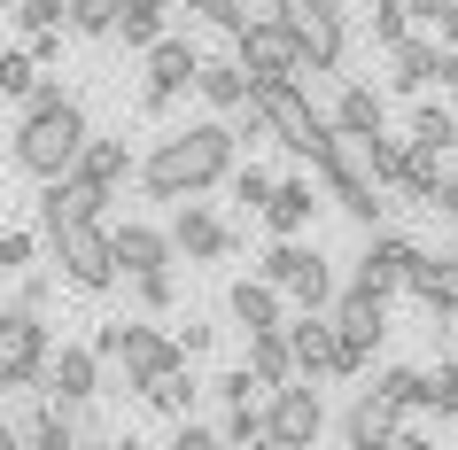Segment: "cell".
I'll use <instances>...</instances> for the list:
<instances>
[{
	"label": "cell",
	"instance_id": "obj_18",
	"mask_svg": "<svg viewBox=\"0 0 458 450\" xmlns=\"http://www.w3.org/2000/svg\"><path fill=\"white\" fill-rule=\"evenodd\" d=\"M101 202H117V194L86 187V179H55V187H39V233L63 241L78 225H101Z\"/></svg>",
	"mask_w": 458,
	"mask_h": 450
},
{
	"label": "cell",
	"instance_id": "obj_30",
	"mask_svg": "<svg viewBox=\"0 0 458 450\" xmlns=\"http://www.w3.org/2000/svg\"><path fill=\"white\" fill-rule=\"evenodd\" d=\"M24 450H86V420H78L71 403L47 396V403L24 420Z\"/></svg>",
	"mask_w": 458,
	"mask_h": 450
},
{
	"label": "cell",
	"instance_id": "obj_37",
	"mask_svg": "<svg viewBox=\"0 0 458 450\" xmlns=\"http://www.w3.org/2000/svg\"><path fill=\"white\" fill-rule=\"evenodd\" d=\"M124 0H71V39H117Z\"/></svg>",
	"mask_w": 458,
	"mask_h": 450
},
{
	"label": "cell",
	"instance_id": "obj_45",
	"mask_svg": "<svg viewBox=\"0 0 458 450\" xmlns=\"http://www.w3.org/2000/svg\"><path fill=\"white\" fill-rule=\"evenodd\" d=\"M164 450H233L225 427H202V420H171V443Z\"/></svg>",
	"mask_w": 458,
	"mask_h": 450
},
{
	"label": "cell",
	"instance_id": "obj_41",
	"mask_svg": "<svg viewBox=\"0 0 458 450\" xmlns=\"http://www.w3.org/2000/svg\"><path fill=\"white\" fill-rule=\"evenodd\" d=\"M210 396L225 403V412H233V403H265L272 388H265V380H257V373H249V365H225V373L210 380Z\"/></svg>",
	"mask_w": 458,
	"mask_h": 450
},
{
	"label": "cell",
	"instance_id": "obj_27",
	"mask_svg": "<svg viewBox=\"0 0 458 450\" xmlns=\"http://www.w3.org/2000/svg\"><path fill=\"white\" fill-rule=\"evenodd\" d=\"M435 71H443V39H420V31H411L404 47H388V86H396V94H428L435 86Z\"/></svg>",
	"mask_w": 458,
	"mask_h": 450
},
{
	"label": "cell",
	"instance_id": "obj_3",
	"mask_svg": "<svg viewBox=\"0 0 458 450\" xmlns=\"http://www.w3.org/2000/svg\"><path fill=\"white\" fill-rule=\"evenodd\" d=\"M94 350L109 357V388H132V396H140V388H148L156 373L187 365L179 334L148 327V318H101V327H94Z\"/></svg>",
	"mask_w": 458,
	"mask_h": 450
},
{
	"label": "cell",
	"instance_id": "obj_49",
	"mask_svg": "<svg viewBox=\"0 0 458 450\" xmlns=\"http://www.w3.org/2000/svg\"><path fill=\"white\" fill-rule=\"evenodd\" d=\"M435 217H451V225H458V171H451V187H443V202H435Z\"/></svg>",
	"mask_w": 458,
	"mask_h": 450
},
{
	"label": "cell",
	"instance_id": "obj_12",
	"mask_svg": "<svg viewBox=\"0 0 458 450\" xmlns=\"http://www.w3.org/2000/svg\"><path fill=\"white\" fill-rule=\"evenodd\" d=\"M194 78H202V55H194V39H179L171 31L164 47H148V78H140V109L148 117H164L179 94H194Z\"/></svg>",
	"mask_w": 458,
	"mask_h": 450
},
{
	"label": "cell",
	"instance_id": "obj_15",
	"mask_svg": "<svg viewBox=\"0 0 458 450\" xmlns=\"http://www.w3.org/2000/svg\"><path fill=\"white\" fill-rule=\"evenodd\" d=\"M171 241H179L187 264H225L233 249H242V233H233L210 202H171Z\"/></svg>",
	"mask_w": 458,
	"mask_h": 450
},
{
	"label": "cell",
	"instance_id": "obj_14",
	"mask_svg": "<svg viewBox=\"0 0 458 450\" xmlns=\"http://www.w3.org/2000/svg\"><path fill=\"white\" fill-rule=\"evenodd\" d=\"M265 412H272V443H288V450H318V435H327V396H318V380L272 388Z\"/></svg>",
	"mask_w": 458,
	"mask_h": 450
},
{
	"label": "cell",
	"instance_id": "obj_22",
	"mask_svg": "<svg viewBox=\"0 0 458 450\" xmlns=\"http://www.w3.org/2000/svg\"><path fill=\"white\" fill-rule=\"evenodd\" d=\"M171 257H179L171 225H140V217H124V225H117V264H124V280H140V272H171Z\"/></svg>",
	"mask_w": 458,
	"mask_h": 450
},
{
	"label": "cell",
	"instance_id": "obj_5",
	"mask_svg": "<svg viewBox=\"0 0 458 450\" xmlns=\"http://www.w3.org/2000/svg\"><path fill=\"white\" fill-rule=\"evenodd\" d=\"M257 280H272L295 310H318V318L342 303V287H335V257H318L311 241H272L265 257H257Z\"/></svg>",
	"mask_w": 458,
	"mask_h": 450
},
{
	"label": "cell",
	"instance_id": "obj_1",
	"mask_svg": "<svg viewBox=\"0 0 458 450\" xmlns=\"http://www.w3.org/2000/svg\"><path fill=\"white\" fill-rule=\"evenodd\" d=\"M233 171H242V132L225 117H202L187 132H164L140 156V194L148 202H194L210 187H233Z\"/></svg>",
	"mask_w": 458,
	"mask_h": 450
},
{
	"label": "cell",
	"instance_id": "obj_17",
	"mask_svg": "<svg viewBox=\"0 0 458 450\" xmlns=\"http://www.w3.org/2000/svg\"><path fill=\"white\" fill-rule=\"evenodd\" d=\"M288 342H295V365H303V380H350V350H342L335 318H318V310H303V318H288Z\"/></svg>",
	"mask_w": 458,
	"mask_h": 450
},
{
	"label": "cell",
	"instance_id": "obj_51",
	"mask_svg": "<svg viewBox=\"0 0 458 450\" xmlns=\"http://www.w3.org/2000/svg\"><path fill=\"white\" fill-rule=\"evenodd\" d=\"M396 450H435V435H420V427H404V435H396Z\"/></svg>",
	"mask_w": 458,
	"mask_h": 450
},
{
	"label": "cell",
	"instance_id": "obj_36",
	"mask_svg": "<svg viewBox=\"0 0 458 450\" xmlns=\"http://www.w3.org/2000/svg\"><path fill=\"white\" fill-rule=\"evenodd\" d=\"M411 24H420V16H411V0H373V16H365V31H373V47H404L411 39Z\"/></svg>",
	"mask_w": 458,
	"mask_h": 450
},
{
	"label": "cell",
	"instance_id": "obj_54",
	"mask_svg": "<svg viewBox=\"0 0 458 450\" xmlns=\"http://www.w3.org/2000/svg\"><path fill=\"white\" fill-rule=\"evenodd\" d=\"M358 450H396V443H358Z\"/></svg>",
	"mask_w": 458,
	"mask_h": 450
},
{
	"label": "cell",
	"instance_id": "obj_20",
	"mask_svg": "<svg viewBox=\"0 0 458 450\" xmlns=\"http://www.w3.org/2000/svg\"><path fill=\"white\" fill-rule=\"evenodd\" d=\"M404 435V412L381 396V388H358L350 396V412H342V450H358V443H396Z\"/></svg>",
	"mask_w": 458,
	"mask_h": 450
},
{
	"label": "cell",
	"instance_id": "obj_9",
	"mask_svg": "<svg viewBox=\"0 0 458 450\" xmlns=\"http://www.w3.org/2000/svg\"><path fill=\"white\" fill-rule=\"evenodd\" d=\"M233 63H242L249 78H303L311 63H303V39H295L288 16H257V24L233 39Z\"/></svg>",
	"mask_w": 458,
	"mask_h": 450
},
{
	"label": "cell",
	"instance_id": "obj_43",
	"mask_svg": "<svg viewBox=\"0 0 458 450\" xmlns=\"http://www.w3.org/2000/svg\"><path fill=\"white\" fill-rule=\"evenodd\" d=\"M132 303H140L148 318H164V310L179 303V280H171V272H140V280H132Z\"/></svg>",
	"mask_w": 458,
	"mask_h": 450
},
{
	"label": "cell",
	"instance_id": "obj_26",
	"mask_svg": "<svg viewBox=\"0 0 458 450\" xmlns=\"http://www.w3.org/2000/svg\"><path fill=\"white\" fill-rule=\"evenodd\" d=\"M411 303L428 310V318H451L458 310V257L451 249H435V257H420V272H411V287H404Z\"/></svg>",
	"mask_w": 458,
	"mask_h": 450
},
{
	"label": "cell",
	"instance_id": "obj_38",
	"mask_svg": "<svg viewBox=\"0 0 458 450\" xmlns=\"http://www.w3.org/2000/svg\"><path fill=\"white\" fill-rule=\"evenodd\" d=\"M187 16H202V24L225 31V39H242V31L257 24V0H187Z\"/></svg>",
	"mask_w": 458,
	"mask_h": 450
},
{
	"label": "cell",
	"instance_id": "obj_2",
	"mask_svg": "<svg viewBox=\"0 0 458 450\" xmlns=\"http://www.w3.org/2000/svg\"><path fill=\"white\" fill-rule=\"evenodd\" d=\"M86 140H94V117H86V101H63V109H24L16 117V171L24 179H39V187H55V179H71L78 156H86Z\"/></svg>",
	"mask_w": 458,
	"mask_h": 450
},
{
	"label": "cell",
	"instance_id": "obj_29",
	"mask_svg": "<svg viewBox=\"0 0 458 450\" xmlns=\"http://www.w3.org/2000/svg\"><path fill=\"white\" fill-rule=\"evenodd\" d=\"M249 373L265 380V388H295L303 380V365H295V342H288V327H272V334H249V357H242Z\"/></svg>",
	"mask_w": 458,
	"mask_h": 450
},
{
	"label": "cell",
	"instance_id": "obj_34",
	"mask_svg": "<svg viewBox=\"0 0 458 450\" xmlns=\"http://www.w3.org/2000/svg\"><path fill=\"white\" fill-rule=\"evenodd\" d=\"M411 156H420V140H411V132H381V140H373V179L404 194V171H411Z\"/></svg>",
	"mask_w": 458,
	"mask_h": 450
},
{
	"label": "cell",
	"instance_id": "obj_44",
	"mask_svg": "<svg viewBox=\"0 0 458 450\" xmlns=\"http://www.w3.org/2000/svg\"><path fill=\"white\" fill-rule=\"evenodd\" d=\"M55 280H63V272H24V280H16V303H8V310H31V318H47Z\"/></svg>",
	"mask_w": 458,
	"mask_h": 450
},
{
	"label": "cell",
	"instance_id": "obj_39",
	"mask_svg": "<svg viewBox=\"0 0 458 450\" xmlns=\"http://www.w3.org/2000/svg\"><path fill=\"white\" fill-rule=\"evenodd\" d=\"M16 31L39 39V31H71V0H16Z\"/></svg>",
	"mask_w": 458,
	"mask_h": 450
},
{
	"label": "cell",
	"instance_id": "obj_24",
	"mask_svg": "<svg viewBox=\"0 0 458 450\" xmlns=\"http://www.w3.org/2000/svg\"><path fill=\"white\" fill-rule=\"evenodd\" d=\"M71 179H86V187H101V194H117L124 179H140V164H132V148L117 140V132H94L86 140V156H78V171Z\"/></svg>",
	"mask_w": 458,
	"mask_h": 450
},
{
	"label": "cell",
	"instance_id": "obj_10",
	"mask_svg": "<svg viewBox=\"0 0 458 450\" xmlns=\"http://www.w3.org/2000/svg\"><path fill=\"white\" fill-rule=\"evenodd\" d=\"M272 16L295 24L311 71H342V63H350V24H342V8H327V0H272Z\"/></svg>",
	"mask_w": 458,
	"mask_h": 450
},
{
	"label": "cell",
	"instance_id": "obj_31",
	"mask_svg": "<svg viewBox=\"0 0 458 450\" xmlns=\"http://www.w3.org/2000/svg\"><path fill=\"white\" fill-rule=\"evenodd\" d=\"M420 148H435V156H458V109L451 101H435V94H420L411 101V124H404Z\"/></svg>",
	"mask_w": 458,
	"mask_h": 450
},
{
	"label": "cell",
	"instance_id": "obj_35",
	"mask_svg": "<svg viewBox=\"0 0 458 450\" xmlns=\"http://www.w3.org/2000/svg\"><path fill=\"white\" fill-rule=\"evenodd\" d=\"M39 78H47V71H39V55H31V47H8V55H0V94L16 101V109L39 94Z\"/></svg>",
	"mask_w": 458,
	"mask_h": 450
},
{
	"label": "cell",
	"instance_id": "obj_32",
	"mask_svg": "<svg viewBox=\"0 0 458 450\" xmlns=\"http://www.w3.org/2000/svg\"><path fill=\"white\" fill-rule=\"evenodd\" d=\"M117 39H124L132 55L164 47V39H171V0H124V24H117Z\"/></svg>",
	"mask_w": 458,
	"mask_h": 450
},
{
	"label": "cell",
	"instance_id": "obj_28",
	"mask_svg": "<svg viewBox=\"0 0 458 450\" xmlns=\"http://www.w3.org/2000/svg\"><path fill=\"white\" fill-rule=\"evenodd\" d=\"M202 396H210V388L194 380V365H171V373H156L140 388V403L156 412V420H194V403H202Z\"/></svg>",
	"mask_w": 458,
	"mask_h": 450
},
{
	"label": "cell",
	"instance_id": "obj_4",
	"mask_svg": "<svg viewBox=\"0 0 458 450\" xmlns=\"http://www.w3.org/2000/svg\"><path fill=\"white\" fill-rule=\"evenodd\" d=\"M257 109L272 117V148L303 156L311 171H318V156L342 140V132H335V109H318V101L303 94V78H257Z\"/></svg>",
	"mask_w": 458,
	"mask_h": 450
},
{
	"label": "cell",
	"instance_id": "obj_23",
	"mask_svg": "<svg viewBox=\"0 0 458 450\" xmlns=\"http://www.w3.org/2000/svg\"><path fill=\"white\" fill-rule=\"evenodd\" d=\"M194 94H202V109H210V117H242L249 101H257V78L242 71V63H233V55H225V63H202V78H194Z\"/></svg>",
	"mask_w": 458,
	"mask_h": 450
},
{
	"label": "cell",
	"instance_id": "obj_46",
	"mask_svg": "<svg viewBox=\"0 0 458 450\" xmlns=\"http://www.w3.org/2000/svg\"><path fill=\"white\" fill-rule=\"evenodd\" d=\"M171 334H179V350H187V365H194V357H202V350L217 342V327H202V318H187V327H171Z\"/></svg>",
	"mask_w": 458,
	"mask_h": 450
},
{
	"label": "cell",
	"instance_id": "obj_50",
	"mask_svg": "<svg viewBox=\"0 0 458 450\" xmlns=\"http://www.w3.org/2000/svg\"><path fill=\"white\" fill-rule=\"evenodd\" d=\"M435 86H458V47H443V71H435Z\"/></svg>",
	"mask_w": 458,
	"mask_h": 450
},
{
	"label": "cell",
	"instance_id": "obj_13",
	"mask_svg": "<svg viewBox=\"0 0 458 450\" xmlns=\"http://www.w3.org/2000/svg\"><path fill=\"white\" fill-rule=\"evenodd\" d=\"M420 257H428V249H420V241L411 233H365V249H358V287H373V295H404L411 287V272H420Z\"/></svg>",
	"mask_w": 458,
	"mask_h": 450
},
{
	"label": "cell",
	"instance_id": "obj_7",
	"mask_svg": "<svg viewBox=\"0 0 458 450\" xmlns=\"http://www.w3.org/2000/svg\"><path fill=\"white\" fill-rule=\"evenodd\" d=\"M55 350H63V342L47 334V318H31V310H0V388L39 396V388H47Z\"/></svg>",
	"mask_w": 458,
	"mask_h": 450
},
{
	"label": "cell",
	"instance_id": "obj_53",
	"mask_svg": "<svg viewBox=\"0 0 458 450\" xmlns=\"http://www.w3.org/2000/svg\"><path fill=\"white\" fill-rule=\"evenodd\" d=\"M257 450H288V443H272V435H265V443H257Z\"/></svg>",
	"mask_w": 458,
	"mask_h": 450
},
{
	"label": "cell",
	"instance_id": "obj_19",
	"mask_svg": "<svg viewBox=\"0 0 458 450\" xmlns=\"http://www.w3.org/2000/svg\"><path fill=\"white\" fill-rule=\"evenodd\" d=\"M225 318H233L242 334H272V327H288V295H280L272 280H257V272H249V280L225 287Z\"/></svg>",
	"mask_w": 458,
	"mask_h": 450
},
{
	"label": "cell",
	"instance_id": "obj_16",
	"mask_svg": "<svg viewBox=\"0 0 458 450\" xmlns=\"http://www.w3.org/2000/svg\"><path fill=\"white\" fill-rule=\"evenodd\" d=\"M101 388H109V357H101L94 342H63V350H55V365H47V396L71 403V412H86Z\"/></svg>",
	"mask_w": 458,
	"mask_h": 450
},
{
	"label": "cell",
	"instance_id": "obj_42",
	"mask_svg": "<svg viewBox=\"0 0 458 450\" xmlns=\"http://www.w3.org/2000/svg\"><path fill=\"white\" fill-rule=\"evenodd\" d=\"M272 194H280V179H272L265 164H242V171H233V202H242V210L265 217V210H272Z\"/></svg>",
	"mask_w": 458,
	"mask_h": 450
},
{
	"label": "cell",
	"instance_id": "obj_6",
	"mask_svg": "<svg viewBox=\"0 0 458 450\" xmlns=\"http://www.w3.org/2000/svg\"><path fill=\"white\" fill-rule=\"evenodd\" d=\"M318 179H327V194H335V210L358 225V233H381V179H373V140H335L327 156H318Z\"/></svg>",
	"mask_w": 458,
	"mask_h": 450
},
{
	"label": "cell",
	"instance_id": "obj_11",
	"mask_svg": "<svg viewBox=\"0 0 458 450\" xmlns=\"http://www.w3.org/2000/svg\"><path fill=\"white\" fill-rule=\"evenodd\" d=\"M335 318V334H342V350H350V373H365L373 365V350L388 342V295H373V287H342V303L327 310Z\"/></svg>",
	"mask_w": 458,
	"mask_h": 450
},
{
	"label": "cell",
	"instance_id": "obj_40",
	"mask_svg": "<svg viewBox=\"0 0 458 450\" xmlns=\"http://www.w3.org/2000/svg\"><path fill=\"white\" fill-rule=\"evenodd\" d=\"M39 241H47V233L8 225V233H0V272H16V280H24V272H39Z\"/></svg>",
	"mask_w": 458,
	"mask_h": 450
},
{
	"label": "cell",
	"instance_id": "obj_47",
	"mask_svg": "<svg viewBox=\"0 0 458 450\" xmlns=\"http://www.w3.org/2000/svg\"><path fill=\"white\" fill-rule=\"evenodd\" d=\"M63 39H71V31H39V39H24V47L39 55V71H55V63H63Z\"/></svg>",
	"mask_w": 458,
	"mask_h": 450
},
{
	"label": "cell",
	"instance_id": "obj_48",
	"mask_svg": "<svg viewBox=\"0 0 458 450\" xmlns=\"http://www.w3.org/2000/svg\"><path fill=\"white\" fill-rule=\"evenodd\" d=\"M451 8H458V0H411V16H428V24H443Z\"/></svg>",
	"mask_w": 458,
	"mask_h": 450
},
{
	"label": "cell",
	"instance_id": "obj_33",
	"mask_svg": "<svg viewBox=\"0 0 458 450\" xmlns=\"http://www.w3.org/2000/svg\"><path fill=\"white\" fill-rule=\"evenodd\" d=\"M373 388H381L396 412H428V365H381Z\"/></svg>",
	"mask_w": 458,
	"mask_h": 450
},
{
	"label": "cell",
	"instance_id": "obj_52",
	"mask_svg": "<svg viewBox=\"0 0 458 450\" xmlns=\"http://www.w3.org/2000/svg\"><path fill=\"white\" fill-rule=\"evenodd\" d=\"M435 39H443V47H458V8L443 16V24H435Z\"/></svg>",
	"mask_w": 458,
	"mask_h": 450
},
{
	"label": "cell",
	"instance_id": "obj_25",
	"mask_svg": "<svg viewBox=\"0 0 458 450\" xmlns=\"http://www.w3.org/2000/svg\"><path fill=\"white\" fill-rule=\"evenodd\" d=\"M335 132H342V140H381V132H388V101L373 94L365 78H350V86L335 94Z\"/></svg>",
	"mask_w": 458,
	"mask_h": 450
},
{
	"label": "cell",
	"instance_id": "obj_21",
	"mask_svg": "<svg viewBox=\"0 0 458 450\" xmlns=\"http://www.w3.org/2000/svg\"><path fill=\"white\" fill-rule=\"evenodd\" d=\"M335 194H318L311 179H280V194H272V210H265V225H272V241H303L318 225V210H327Z\"/></svg>",
	"mask_w": 458,
	"mask_h": 450
},
{
	"label": "cell",
	"instance_id": "obj_55",
	"mask_svg": "<svg viewBox=\"0 0 458 450\" xmlns=\"http://www.w3.org/2000/svg\"><path fill=\"white\" fill-rule=\"evenodd\" d=\"M327 8H350V0H327Z\"/></svg>",
	"mask_w": 458,
	"mask_h": 450
},
{
	"label": "cell",
	"instance_id": "obj_8",
	"mask_svg": "<svg viewBox=\"0 0 458 450\" xmlns=\"http://www.w3.org/2000/svg\"><path fill=\"white\" fill-rule=\"evenodd\" d=\"M47 249H55L63 287H78V295H109V287L124 280V264H117V225H78V233L47 241Z\"/></svg>",
	"mask_w": 458,
	"mask_h": 450
}]
</instances>
